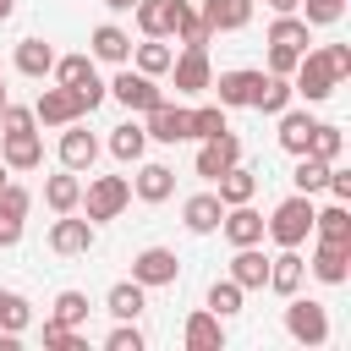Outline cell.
<instances>
[{
  "mask_svg": "<svg viewBox=\"0 0 351 351\" xmlns=\"http://www.w3.org/2000/svg\"><path fill=\"white\" fill-rule=\"evenodd\" d=\"M263 236L274 247H302L313 236V197L307 192H291L285 203H274V214L263 219Z\"/></svg>",
  "mask_w": 351,
  "mask_h": 351,
  "instance_id": "1",
  "label": "cell"
},
{
  "mask_svg": "<svg viewBox=\"0 0 351 351\" xmlns=\"http://www.w3.org/2000/svg\"><path fill=\"white\" fill-rule=\"evenodd\" d=\"M285 335L296 340V346H324L329 340V307L324 302H313V296H285Z\"/></svg>",
  "mask_w": 351,
  "mask_h": 351,
  "instance_id": "2",
  "label": "cell"
},
{
  "mask_svg": "<svg viewBox=\"0 0 351 351\" xmlns=\"http://www.w3.org/2000/svg\"><path fill=\"white\" fill-rule=\"evenodd\" d=\"M49 77H55V82H66V88H77V93H82V104H88V115L110 99V88H104V82H99V71H93V55H55Z\"/></svg>",
  "mask_w": 351,
  "mask_h": 351,
  "instance_id": "3",
  "label": "cell"
},
{
  "mask_svg": "<svg viewBox=\"0 0 351 351\" xmlns=\"http://www.w3.org/2000/svg\"><path fill=\"white\" fill-rule=\"evenodd\" d=\"M126 203H132V181H126V176H93V181L82 186V203H77V208H82L93 225H104V219H115Z\"/></svg>",
  "mask_w": 351,
  "mask_h": 351,
  "instance_id": "4",
  "label": "cell"
},
{
  "mask_svg": "<svg viewBox=\"0 0 351 351\" xmlns=\"http://www.w3.org/2000/svg\"><path fill=\"white\" fill-rule=\"evenodd\" d=\"M291 88H296V99L324 104V99L340 88V77L329 71V60H324L318 49H302V60H296V71H291Z\"/></svg>",
  "mask_w": 351,
  "mask_h": 351,
  "instance_id": "5",
  "label": "cell"
},
{
  "mask_svg": "<svg viewBox=\"0 0 351 351\" xmlns=\"http://www.w3.org/2000/svg\"><path fill=\"white\" fill-rule=\"evenodd\" d=\"M88 115V104H82V93L77 88H66V82H55V88H44L38 99H33V121L38 126H71V121H82Z\"/></svg>",
  "mask_w": 351,
  "mask_h": 351,
  "instance_id": "6",
  "label": "cell"
},
{
  "mask_svg": "<svg viewBox=\"0 0 351 351\" xmlns=\"http://www.w3.org/2000/svg\"><path fill=\"white\" fill-rule=\"evenodd\" d=\"M126 110H137V115H148L159 99H165V88H159V77H148V71H137V66H121L115 71V82H104Z\"/></svg>",
  "mask_w": 351,
  "mask_h": 351,
  "instance_id": "7",
  "label": "cell"
},
{
  "mask_svg": "<svg viewBox=\"0 0 351 351\" xmlns=\"http://www.w3.org/2000/svg\"><path fill=\"white\" fill-rule=\"evenodd\" d=\"M93 241H99V230H93V219H77V214H60V219L49 225V252H60V258H88V252H93Z\"/></svg>",
  "mask_w": 351,
  "mask_h": 351,
  "instance_id": "8",
  "label": "cell"
},
{
  "mask_svg": "<svg viewBox=\"0 0 351 351\" xmlns=\"http://www.w3.org/2000/svg\"><path fill=\"white\" fill-rule=\"evenodd\" d=\"M132 280H137V285H148V291L176 285V280H181V258H176L170 247H143V252L132 258Z\"/></svg>",
  "mask_w": 351,
  "mask_h": 351,
  "instance_id": "9",
  "label": "cell"
},
{
  "mask_svg": "<svg viewBox=\"0 0 351 351\" xmlns=\"http://www.w3.org/2000/svg\"><path fill=\"white\" fill-rule=\"evenodd\" d=\"M307 274L324 280V285H346V280H351V241H313Z\"/></svg>",
  "mask_w": 351,
  "mask_h": 351,
  "instance_id": "10",
  "label": "cell"
},
{
  "mask_svg": "<svg viewBox=\"0 0 351 351\" xmlns=\"http://www.w3.org/2000/svg\"><path fill=\"white\" fill-rule=\"evenodd\" d=\"M170 82H176V93H203V88L214 82L208 49H203V44H186V49L170 60Z\"/></svg>",
  "mask_w": 351,
  "mask_h": 351,
  "instance_id": "11",
  "label": "cell"
},
{
  "mask_svg": "<svg viewBox=\"0 0 351 351\" xmlns=\"http://www.w3.org/2000/svg\"><path fill=\"white\" fill-rule=\"evenodd\" d=\"M143 132H148V143H186V137H192V110H181V104L159 99V104L148 110Z\"/></svg>",
  "mask_w": 351,
  "mask_h": 351,
  "instance_id": "12",
  "label": "cell"
},
{
  "mask_svg": "<svg viewBox=\"0 0 351 351\" xmlns=\"http://www.w3.org/2000/svg\"><path fill=\"white\" fill-rule=\"evenodd\" d=\"M0 165L5 170H38L44 165V137L33 132H0Z\"/></svg>",
  "mask_w": 351,
  "mask_h": 351,
  "instance_id": "13",
  "label": "cell"
},
{
  "mask_svg": "<svg viewBox=\"0 0 351 351\" xmlns=\"http://www.w3.org/2000/svg\"><path fill=\"white\" fill-rule=\"evenodd\" d=\"M302 280H307V258H302V247H280L274 258H269V291L274 296H296L302 291Z\"/></svg>",
  "mask_w": 351,
  "mask_h": 351,
  "instance_id": "14",
  "label": "cell"
},
{
  "mask_svg": "<svg viewBox=\"0 0 351 351\" xmlns=\"http://www.w3.org/2000/svg\"><path fill=\"white\" fill-rule=\"evenodd\" d=\"M258 82H263V71H247V66H236V71H219L208 88L219 93V104H225V110H252V93H258Z\"/></svg>",
  "mask_w": 351,
  "mask_h": 351,
  "instance_id": "15",
  "label": "cell"
},
{
  "mask_svg": "<svg viewBox=\"0 0 351 351\" xmlns=\"http://www.w3.org/2000/svg\"><path fill=\"white\" fill-rule=\"evenodd\" d=\"M93 159H99V137L88 132V121L60 126V165L66 170H93Z\"/></svg>",
  "mask_w": 351,
  "mask_h": 351,
  "instance_id": "16",
  "label": "cell"
},
{
  "mask_svg": "<svg viewBox=\"0 0 351 351\" xmlns=\"http://www.w3.org/2000/svg\"><path fill=\"white\" fill-rule=\"evenodd\" d=\"M236 159H241V137L225 126L219 137H203V148H197V176H203V181H214V176H219V170H230Z\"/></svg>",
  "mask_w": 351,
  "mask_h": 351,
  "instance_id": "17",
  "label": "cell"
},
{
  "mask_svg": "<svg viewBox=\"0 0 351 351\" xmlns=\"http://www.w3.org/2000/svg\"><path fill=\"white\" fill-rule=\"evenodd\" d=\"M132 197H143V203H165V197H176V170L170 165H159V159H137V176H132Z\"/></svg>",
  "mask_w": 351,
  "mask_h": 351,
  "instance_id": "18",
  "label": "cell"
},
{
  "mask_svg": "<svg viewBox=\"0 0 351 351\" xmlns=\"http://www.w3.org/2000/svg\"><path fill=\"white\" fill-rule=\"evenodd\" d=\"M219 230H225L230 247H258V241H263V214H258L252 203H230L225 219H219Z\"/></svg>",
  "mask_w": 351,
  "mask_h": 351,
  "instance_id": "19",
  "label": "cell"
},
{
  "mask_svg": "<svg viewBox=\"0 0 351 351\" xmlns=\"http://www.w3.org/2000/svg\"><path fill=\"white\" fill-rule=\"evenodd\" d=\"M181 340H186V351H225V318H214L208 307H197V313H186Z\"/></svg>",
  "mask_w": 351,
  "mask_h": 351,
  "instance_id": "20",
  "label": "cell"
},
{
  "mask_svg": "<svg viewBox=\"0 0 351 351\" xmlns=\"http://www.w3.org/2000/svg\"><path fill=\"white\" fill-rule=\"evenodd\" d=\"M274 121H280V132H274V137H280V148H285V154H307L318 115H313V110H296V104H285Z\"/></svg>",
  "mask_w": 351,
  "mask_h": 351,
  "instance_id": "21",
  "label": "cell"
},
{
  "mask_svg": "<svg viewBox=\"0 0 351 351\" xmlns=\"http://www.w3.org/2000/svg\"><path fill=\"white\" fill-rule=\"evenodd\" d=\"M219 219H225V203H219L214 192H192V197L181 203V225H186L192 236H214Z\"/></svg>",
  "mask_w": 351,
  "mask_h": 351,
  "instance_id": "22",
  "label": "cell"
},
{
  "mask_svg": "<svg viewBox=\"0 0 351 351\" xmlns=\"http://www.w3.org/2000/svg\"><path fill=\"white\" fill-rule=\"evenodd\" d=\"M176 11H181V0H137V5H132L143 38H170V33H176Z\"/></svg>",
  "mask_w": 351,
  "mask_h": 351,
  "instance_id": "23",
  "label": "cell"
},
{
  "mask_svg": "<svg viewBox=\"0 0 351 351\" xmlns=\"http://www.w3.org/2000/svg\"><path fill=\"white\" fill-rule=\"evenodd\" d=\"M197 16L208 22V33H241L252 22V0H203Z\"/></svg>",
  "mask_w": 351,
  "mask_h": 351,
  "instance_id": "24",
  "label": "cell"
},
{
  "mask_svg": "<svg viewBox=\"0 0 351 351\" xmlns=\"http://www.w3.org/2000/svg\"><path fill=\"white\" fill-rule=\"evenodd\" d=\"M88 55H93V60H110V66H126V60H132V33L115 27V22H99L93 38H88Z\"/></svg>",
  "mask_w": 351,
  "mask_h": 351,
  "instance_id": "25",
  "label": "cell"
},
{
  "mask_svg": "<svg viewBox=\"0 0 351 351\" xmlns=\"http://www.w3.org/2000/svg\"><path fill=\"white\" fill-rule=\"evenodd\" d=\"M230 280H236L241 291H263V280H269V252H263V241H258V247H236Z\"/></svg>",
  "mask_w": 351,
  "mask_h": 351,
  "instance_id": "26",
  "label": "cell"
},
{
  "mask_svg": "<svg viewBox=\"0 0 351 351\" xmlns=\"http://www.w3.org/2000/svg\"><path fill=\"white\" fill-rule=\"evenodd\" d=\"M104 313H110V318H143V313H148V285L115 280V285L104 291Z\"/></svg>",
  "mask_w": 351,
  "mask_h": 351,
  "instance_id": "27",
  "label": "cell"
},
{
  "mask_svg": "<svg viewBox=\"0 0 351 351\" xmlns=\"http://www.w3.org/2000/svg\"><path fill=\"white\" fill-rule=\"evenodd\" d=\"M214 181H219V186H214V197H219L225 208H230V203H252V192H258V176H252L241 159H236L230 170H219Z\"/></svg>",
  "mask_w": 351,
  "mask_h": 351,
  "instance_id": "28",
  "label": "cell"
},
{
  "mask_svg": "<svg viewBox=\"0 0 351 351\" xmlns=\"http://www.w3.org/2000/svg\"><path fill=\"white\" fill-rule=\"evenodd\" d=\"M285 104H296V88H291V77H274V71H263V82H258V93H252V110H258V115H280Z\"/></svg>",
  "mask_w": 351,
  "mask_h": 351,
  "instance_id": "29",
  "label": "cell"
},
{
  "mask_svg": "<svg viewBox=\"0 0 351 351\" xmlns=\"http://www.w3.org/2000/svg\"><path fill=\"white\" fill-rule=\"evenodd\" d=\"M44 203H49L55 214H77V203H82V181H77V170L60 165V176L44 181Z\"/></svg>",
  "mask_w": 351,
  "mask_h": 351,
  "instance_id": "30",
  "label": "cell"
},
{
  "mask_svg": "<svg viewBox=\"0 0 351 351\" xmlns=\"http://www.w3.org/2000/svg\"><path fill=\"white\" fill-rule=\"evenodd\" d=\"M313 241H351V208L346 203L313 208Z\"/></svg>",
  "mask_w": 351,
  "mask_h": 351,
  "instance_id": "31",
  "label": "cell"
},
{
  "mask_svg": "<svg viewBox=\"0 0 351 351\" xmlns=\"http://www.w3.org/2000/svg\"><path fill=\"white\" fill-rule=\"evenodd\" d=\"M49 66H55V44H44V38H22L16 44V71L22 77H49Z\"/></svg>",
  "mask_w": 351,
  "mask_h": 351,
  "instance_id": "32",
  "label": "cell"
},
{
  "mask_svg": "<svg viewBox=\"0 0 351 351\" xmlns=\"http://www.w3.org/2000/svg\"><path fill=\"white\" fill-rule=\"evenodd\" d=\"M269 44H285V49H307V44H313V27H307L296 11H280V16L269 22Z\"/></svg>",
  "mask_w": 351,
  "mask_h": 351,
  "instance_id": "33",
  "label": "cell"
},
{
  "mask_svg": "<svg viewBox=\"0 0 351 351\" xmlns=\"http://www.w3.org/2000/svg\"><path fill=\"white\" fill-rule=\"evenodd\" d=\"M110 154H115L121 165H137V159L148 154V132H143L137 121H126V126H115V132H110Z\"/></svg>",
  "mask_w": 351,
  "mask_h": 351,
  "instance_id": "34",
  "label": "cell"
},
{
  "mask_svg": "<svg viewBox=\"0 0 351 351\" xmlns=\"http://www.w3.org/2000/svg\"><path fill=\"white\" fill-rule=\"evenodd\" d=\"M170 38H181V44H203V49L214 44V33H208V22L197 16L192 0H181V11H176V33H170Z\"/></svg>",
  "mask_w": 351,
  "mask_h": 351,
  "instance_id": "35",
  "label": "cell"
},
{
  "mask_svg": "<svg viewBox=\"0 0 351 351\" xmlns=\"http://www.w3.org/2000/svg\"><path fill=\"white\" fill-rule=\"evenodd\" d=\"M132 55H137V71H148V77H165L176 60V49L165 38H143V44H132Z\"/></svg>",
  "mask_w": 351,
  "mask_h": 351,
  "instance_id": "36",
  "label": "cell"
},
{
  "mask_svg": "<svg viewBox=\"0 0 351 351\" xmlns=\"http://www.w3.org/2000/svg\"><path fill=\"white\" fill-rule=\"evenodd\" d=\"M307 154H313V159H324V165H340V154H346V132H340V126H329V121H318V126H313Z\"/></svg>",
  "mask_w": 351,
  "mask_h": 351,
  "instance_id": "37",
  "label": "cell"
},
{
  "mask_svg": "<svg viewBox=\"0 0 351 351\" xmlns=\"http://www.w3.org/2000/svg\"><path fill=\"white\" fill-rule=\"evenodd\" d=\"M241 296H247V291L225 274V280H214V285H208V302H203V307H208L214 318H236V313H241Z\"/></svg>",
  "mask_w": 351,
  "mask_h": 351,
  "instance_id": "38",
  "label": "cell"
},
{
  "mask_svg": "<svg viewBox=\"0 0 351 351\" xmlns=\"http://www.w3.org/2000/svg\"><path fill=\"white\" fill-rule=\"evenodd\" d=\"M27 324H33V302H27L22 291H5V285H0V329H16V335H22Z\"/></svg>",
  "mask_w": 351,
  "mask_h": 351,
  "instance_id": "39",
  "label": "cell"
},
{
  "mask_svg": "<svg viewBox=\"0 0 351 351\" xmlns=\"http://www.w3.org/2000/svg\"><path fill=\"white\" fill-rule=\"evenodd\" d=\"M324 176H329V165L324 159H313V154H296V170H291V186L296 192H324Z\"/></svg>",
  "mask_w": 351,
  "mask_h": 351,
  "instance_id": "40",
  "label": "cell"
},
{
  "mask_svg": "<svg viewBox=\"0 0 351 351\" xmlns=\"http://www.w3.org/2000/svg\"><path fill=\"white\" fill-rule=\"evenodd\" d=\"M49 318L66 324V329H82V324H88V296H82V291H60L55 307H49Z\"/></svg>",
  "mask_w": 351,
  "mask_h": 351,
  "instance_id": "41",
  "label": "cell"
},
{
  "mask_svg": "<svg viewBox=\"0 0 351 351\" xmlns=\"http://www.w3.org/2000/svg\"><path fill=\"white\" fill-rule=\"evenodd\" d=\"M225 126H230V121H225V104H197V110H192V137H197V143H203V137H219Z\"/></svg>",
  "mask_w": 351,
  "mask_h": 351,
  "instance_id": "42",
  "label": "cell"
},
{
  "mask_svg": "<svg viewBox=\"0 0 351 351\" xmlns=\"http://www.w3.org/2000/svg\"><path fill=\"white\" fill-rule=\"evenodd\" d=\"M104 351H143V329H137V318H115V329L104 335Z\"/></svg>",
  "mask_w": 351,
  "mask_h": 351,
  "instance_id": "43",
  "label": "cell"
},
{
  "mask_svg": "<svg viewBox=\"0 0 351 351\" xmlns=\"http://www.w3.org/2000/svg\"><path fill=\"white\" fill-rule=\"evenodd\" d=\"M307 11H302V22L307 27H335L340 16H346V0H302Z\"/></svg>",
  "mask_w": 351,
  "mask_h": 351,
  "instance_id": "44",
  "label": "cell"
},
{
  "mask_svg": "<svg viewBox=\"0 0 351 351\" xmlns=\"http://www.w3.org/2000/svg\"><path fill=\"white\" fill-rule=\"evenodd\" d=\"M44 346H49V351H88V340H82L77 329L55 324V318H44Z\"/></svg>",
  "mask_w": 351,
  "mask_h": 351,
  "instance_id": "45",
  "label": "cell"
},
{
  "mask_svg": "<svg viewBox=\"0 0 351 351\" xmlns=\"http://www.w3.org/2000/svg\"><path fill=\"white\" fill-rule=\"evenodd\" d=\"M33 126H38V121H33V110L5 99V110H0V132H33Z\"/></svg>",
  "mask_w": 351,
  "mask_h": 351,
  "instance_id": "46",
  "label": "cell"
},
{
  "mask_svg": "<svg viewBox=\"0 0 351 351\" xmlns=\"http://www.w3.org/2000/svg\"><path fill=\"white\" fill-rule=\"evenodd\" d=\"M0 208H11V214H22V219H27L33 192H27V186H16V181H5V186H0Z\"/></svg>",
  "mask_w": 351,
  "mask_h": 351,
  "instance_id": "47",
  "label": "cell"
},
{
  "mask_svg": "<svg viewBox=\"0 0 351 351\" xmlns=\"http://www.w3.org/2000/svg\"><path fill=\"white\" fill-rule=\"evenodd\" d=\"M296 60H302V49H285V44H269V71H274V77H291V71H296Z\"/></svg>",
  "mask_w": 351,
  "mask_h": 351,
  "instance_id": "48",
  "label": "cell"
},
{
  "mask_svg": "<svg viewBox=\"0 0 351 351\" xmlns=\"http://www.w3.org/2000/svg\"><path fill=\"white\" fill-rule=\"evenodd\" d=\"M318 55H324V60H329V71H335V77H340V82H346V77H351V44H324V49H318Z\"/></svg>",
  "mask_w": 351,
  "mask_h": 351,
  "instance_id": "49",
  "label": "cell"
},
{
  "mask_svg": "<svg viewBox=\"0 0 351 351\" xmlns=\"http://www.w3.org/2000/svg\"><path fill=\"white\" fill-rule=\"evenodd\" d=\"M324 186H329V197H335V203H351V170H340V165H329V176H324Z\"/></svg>",
  "mask_w": 351,
  "mask_h": 351,
  "instance_id": "50",
  "label": "cell"
},
{
  "mask_svg": "<svg viewBox=\"0 0 351 351\" xmlns=\"http://www.w3.org/2000/svg\"><path fill=\"white\" fill-rule=\"evenodd\" d=\"M16 241H22V214L0 208V247H16Z\"/></svg>",
  "mask_w": 351,
  "mask_h": 351,
  "instance_id": "51",
  "label": "cell"
},
{
  "mask_svg": "<svg viewBox=\"0 0 351 351\" xmlns=\"http://www.w3.org/2000/svg\"><path fill=\"white\" fill-rule=\"evenodd\" d=\"M263 5H269L274 16H280V11H302V0H263Z\"/></svg>",
  "mask_w": 351,
  "mask_h": 351,
  "instance_id": "52",
  "label": "cell"
},
{
  "mask_svg": "<svg viewBox=\"0 0 351 351\" xmlns=\"http://www.w3.org/2000/svg\"><path fill=\"white\" fill-rule=\"evenodd\" d=\"M104 5H110V11H132L137 0H104Z\"/></svg>",
  "mask_w": 351,
  "mask_h": 351,
  "instance_id": "53",
  "label": "cell"
},
{
  "mask_svg": "<svg viewBox=\"0 0 351 351\" xmlns=\"http://www.w3.org/2000/svg\"><path fill=\"white\" fill-rule=\"evenodd\" d=\"M11 11H16V0H0V22H5V16H11Z\"/></svg>",
  "mask_w": 351,
  "mask_h": 351,
  "instance_id": "54",
  "label": "cell"
},
{
  "mask_svg": "<svg viewBox=\"0 0 351 351\" xmlns=\"http://www.w3.org/2000/svg\"><path fill=\"white\" fill-rule=\"evenodd\" d=\"M5 99H11V93H5V71H0V110H5Z\"/></svg>",
  "mask_w": 351,
  "mask_h": 351,
  "instance_id": "55",
  "label": "cell"
},
{
  "mask_svg": "<svg viewBox=\"0 0 351 351\" xmlns=\"http://www.w3.org/2000/svg\"><path fill=\"white\" fill-rule=\"evenodd\" d=\"M5 176H11V170H5V165H0V186H5Z\"/></svg>",
  "mask_w": 351,
  "mask_h": 351,
  "instance_id": "56",
  "label": "cell"
}]
</instances>
